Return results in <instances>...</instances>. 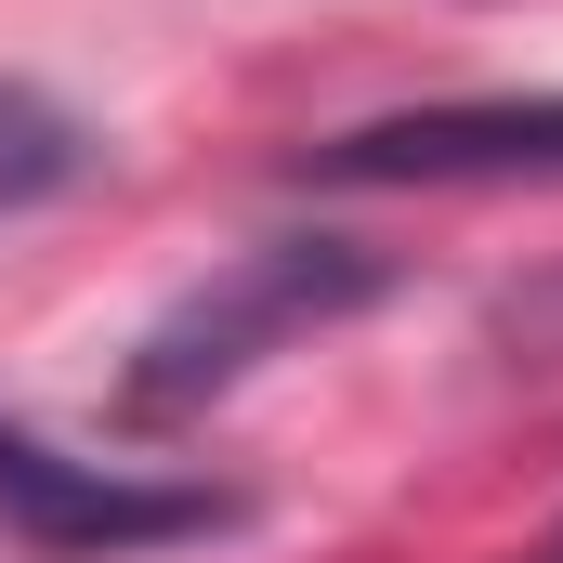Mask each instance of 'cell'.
Here are the masks:
<instances>
[{"mask_svg": "<svg viewBox=\"0 0 563 563\" xmlns=\"http://www.w3.org/2000/svg\"><path fill=\"white\" fill-rule=\"evenodd\" d=\"M314 184H563V92L538 106H407L301 157Z\"/></svg>", "mask_w": 563, "mask_h": 563, "instance_id": "cell-3", "label": "cell"}, {"mask_svg": "<svg viewBox=\"0 0 563 563\" xmlns=\"http://www.w3.org/2000/svg\"><path fill=\"white\" fill-rule=\"evenodd\" d=\"M0 525L26 551H157V538H197L223 525L210 485H157V472H119V459H66L40 432L0 420Z\"/></svg>", "mask_w": 563, "mask_h": 563, "instance_id": "cell-2", "label": "cell"}, {"mask_svg": "<svg viewBox=\"0 0 563 563\" xmlns=\"http://www.w3.org/2000/svg\"><path fill=\"white\" fill-rule=\"evenodd\" d=\"M380 288V263L354 250V236H263V250H236L210 288H184L157 328H144L132 354V407H210L223 380H250L263 354H288L301 328H328V314H354Z\"/></svg>", "mask_w": 563, "mask_h": 563, "instance_id": "cell-1", "label": "cell"}, {"mask_svg": "<svg viewBox=\"0 0 563 563\" xmlns=\"http://www.w3.org/2000/svg\"><path fill=\"white\" fill-rule=\"evenodd\" d=\"M525 563H563V525H551V538H538V551H525Z\"/></svg>", "mask_w": 563, "mask_h": 563, "instance_id": "cell-5", "label": "cell"}, {"mask_svg": "<svg viewBox=\"0 0 563 563\" xmlns=\"http://www.w3.org/2000/svg\"><path fill=\"white\" fill-rule=\"evenodd\" d=\"M79 170H92L79 106H53L40 79H0V223H26L40 197H66Z\"/></svg>", "mask_w": 563, "mask_h": 563, "instance_id": "cell-4", "label": "cell"}]
</instances>
